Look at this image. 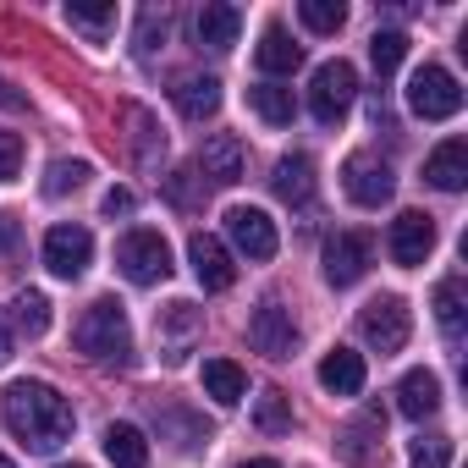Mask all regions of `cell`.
Masks as SVG:
<instances>
[{"label":"cell","mask_w":468,"mask_h":468,"mask_svg":"<svg viewBox=\"0 0 468 468\" xmlns=\"http://www.w3.org/2000/svg\"><path fill=\"white\" fill-rule=\"evenodd\" d=\"M0 419H6V430L28 446V452H56L61 441H72V402L45 386V380H17L6 391V402H0Z\"/></svg>","instance_id":"1"},{"label":"cell","mask_w":468,"mask_h":468,"mask_svg":"<svg viewBox=\"0 0 468 468\" xmlns=\"http://www.w3.org/2000/svg\"><path fill=\"white\" fill-rule=\"evenodd\" d=\"M72 342H78V353L94 358V364H116V369L133 364V325H127V309H122L116 298H100V303L78 320Z\"/></svg>","instance_id":"2"},{"label":"cell","mask_w":468,"mask_h":468,"mask_svg":"<svg viewBox=\"0 0 468 468\" xmlns=\"http://www.w3.org/2000/svg\"><path fill=\"white\" fill-rule=\"evenodd\" d=\"M116 265H122V276L133 287H154V282L171 276V249H165L160 231L138 226V231H127V238L116 243Z\"/></svg>","instance_id":"3"},{"label":"cell","mask_w":468,"mask_h":468,"mask_svg":"<svg viewBox=\"0 0 468 468\" xmlns=\"http://www.w3.org/2000/svg\"><path fill=\"white\" fill-rule=\"evenodd\" d=\"M353 100H358V72H353L347 61H325V67L314 72V83H309V111H314V122H320V127H336V122L353 111Z\"/></svg>","instance_id":"4"},{"label":"cell","mask_w":468,"mask_h":468,"mask_svg":"<svg viewBox=\"0 0 468 468\" xmlns=\"http://www.w3.org/2000/svg\"><path fill=\"white\" fill-rule=\"evenodd\" d=\"M408 111L424 116V122H446V116L463 111V83L446 67H419L408 78Z\"/></svg>","instance_id":"5"},{"label":"cell","mask_w":468,"mask_h":468,"mask_svg":"<svg viewBox=\"0 0 468 468\" xmlns=\"http://www.w3.org/2000/svg\"><path fill=\"white\" fill-rule=\"evenodd\" d=\"M358 331H364V342H369L380 358H391V353L408 347V336H413V314H408L402 298H375V303H364Z\"/></svg>","instance_id":"6"},{"label":"cell","mask_w":468,"mask_h":468,"mask_svg":"<svg viewBox=\"0 0 468 468\" xmlns=\"http://www.w3.org/2000/svg\"><path fill=\"white\" fill-rule=\"evenodd\" d=\"M226 238L238 243V254H249V260H276V249H282L276 220L265 209H254V204H231L226 209Z\"/></svg>","instance_id":"7"},{"label":"cell","mask_w":468,"mask_h":468,"mask_svg":"<svg viewBox=\"0 0 468 468\" xmlns=\"http://www.w3.org/2000/svg\"><path fill=\"white\" fill-rule=\"evenodd\" d=\"M369 260H375L369 231H336V238L325 243V282L331 287H358Z\"/></svg>","instance_id":"8"},{"label":"cell","mask_w":468,"mask_h":468,"mask_svg":"<svg viewBox=\"0 0 468 468\" xmlns=\"http://www.w3.org/2000/svg\"><path fill=\"white\" fill-rule=\"evenodd\" d=\"M94 260V238L89 226H50L45 231V265L61 276V282H78Z\"/></svg>","instance_id":"9"},{"label":"cell","mask_w":468,"mask_h":468,"mask_svg":"<svg viewBox=\"0 0 468 468\" xmlns=\"http://www.w3.org/2000/svg\"><path fill=\"white\" fill-rule=\"evenodd\" d=\"M249 342H254V353H265V358H292V347H298V320H292V309H282L276 298L260 303L254 320H249Z\"/></svg>","instance_id":"10"},{"label":"cell","mask_w":468,"mask_h":468,"mask_svg":"<svg viewBox=\"0 0 468 468\" xmlns=\"http://www.w3.org/2000/svg\"><path fill=\"white\" fill-rule=\"evenodd\" d=\"M342 187H347V198H353V204L380 209V204L397 193V176H391V165H380L375 154H353V160L342 165Z\"/></svg>","instance_id":"11"},{"label":"cell","mask_w":468,"mask_h":468,"mask_svg":"<svg viewBox=\"0 0 468 468\" xmlns=\"http://www.w3.org/2000/svg\"><path fill=\"white\" fill-rule=\"evenodd\" d=\"M386 243H391V260L413 271V265H424L430 249H435V220H430L424 209H402V215L391 220V238H386Z\"/></svg>","instance_id":"12"},{"label":"cell","mask_w":468,"mask_h":468,"mask_svg":"<svg viewBox=\"0 0 468 468\" xmlns=\"http://www.w3.org/2000/svg\"><path fill=\"white\" fill-rule=\"evenodd\" d=\"M187 260H193V276L204 292H226L231 282H238V265H231L226 243L209 238V231H193V243H187Z\"/></svg>","instance_id":"13"},{"label":"cell","mask_w":468,"mask_h":468,"mask_svg":"<svg viewBox=\"0 0 468 468\" xmlns=\"http://www.w3.org/2000/svg\"><path fill=\"white\" fill-rule=\"evenodd\" d=\"M380 435H386V413L364 408V419H353L347 430H336V457L353 463V468H364V463L380 457Z\"/></svg>","instance_id":"14"},{"label":"cell","mask_w":468,"mask_h":468,"mask_svg":"<svg viewBox=\"0 0 468 468\" xmlns=\"http://www.w3.org/2000/svg\"><path fill=\"white\" fill-rule=\"evenodd\" d=\"M198 176H209L215 187H231V182H243V144L231 138V133H215V138H204V149H198V165H193Z\"/></svg>","instance_id":"15"},{"label":"cell","mask_w":468,"mask_h":468,"mask_svg":"<svg viewBox=\"0 0 468 468\" xmlns=\"http://www.w3.org/2000/svg\"><path fill=\"white\" fill-rule=\"evenodd\" d=\"M198 331H204V320H198L193 303H165V309H160V347H165L171 364H182V358L193 353Z\"/></svg>","instance_id":"16"},{"label":"cell","mask_w":468,"mask_h":468,"mask_svg":"<svg viewBox=\"0 0 468 468\" xmlns=\"http://www.w3.org/2000/svg\"><path fill=\"white\" fill-rule=\"evenodd\" d=\"M424 182L441 187V193H463V187H468V144H463V138H446V144L424 160Z\"/></svg>","instance_id":"17"},{"label":"cell","mask_w":468,"mask_h":468,"mask_svg":"<svg viewBox=\"0 0 468 468\" xmlns=\"http://www.w3.org/2000/svg\"><path fill=\"white\" fill-rule=\"evenodd\" d=\"M320 386H325L331 397H358V391H364V358H358L353 347H331V353L320 358Z\"/></svg>","instance_id":"18"},{"label":"cell","mask_w":468,"mask_h":468,"mask_svg":"<svg viewBox=\"0 0 468 468\" xmlns=\"http://www.w3.org/2000/svg\"><path fill=\"white\" fill-rule=\"evenodd\" d=\"M171 100H176V111H182L187 122H204V116H215V111H220V83H215V78H204V72H187V78H176Z\"/></svg>","instance_id":"19"},{"label":"cell","mask_w":468,"mask_h":468,"mask_svg":"<svg viewBox=\"0 0 468 468\" xmlns=\"http://www.w3.org/2000/svg\"><path fill=\"white\" fill-rule=\"evenodd\" d=\"M193 28H198V45H204V50H231V45H238V28H243V12L226 6V0H215V6L198 12Z\"/></svg>","instance_id":"20"},{"label":"cell","mask_w":468,"mask_h":468,"mask_svg":"<svg viewBox=\"0 0 468 468\" xmlns=\"http://www.w3.org/2000/svg\"><path fill=\"white\" fill-rule=\"evenodd\" d=\"M271 187H276V198H287V204H309V198H314V160H309V154H282Z\"/></svg>","instance_id":"21"},{"label":"cell","mask_w":468,"mask_h":468,"mask_svg":"<svg viewBox=\"0 0 468 468\" xmlns=\"http://www.w3.org/2000/svg\"><path fill=\"white\" fill-rule=\"evenodd\" d=\"M397 408H402L408 419H430V413L441 408V380H435V369H408L402 386H397Z\"/></svg>","instance_id":"22"},{"label":"cell","mask_w":468,"mask_h":468,"mask_svg":"<svg viewBox=\"0 0 468 468\" xmlns=\"http://www.w3.org/2000/svg\"><path fill=\"white\" fill-rule=\"evenodd\" d=\"M204 397H215L220 408H238L249 397V375L231 358H204Z\"/></svg>","instance_id":"23"},{"label":"cell","mask_w":468,"mask_h":468,"mask_svg":"<svg viewBox=\"0 0 468 468\" xmlns=\"http://www.w3.org/2000/svg\"><path fill=\"white\" fill-rule=\"evenodd\" d=\"M260 67H265L271 78L298 72V67H303V45H298L287 28H265V39H260Z\"/></svg>","instance_id":"24"},{"label":"cell","mask_w":468,"mask_h":468,"mask_svg":"<svg viewBox=\"0 0 468 468\" xmlns=\"http://www.w3.org/2000/svg\"><path fill=\"white\" fill-rule=\"evenodd\" d=\"M122 116H127V127H133V154H138V165H160V154H165V133H160V122H154L144 105H127Z\"/></svg>","instance_id":"25"},{"label":"cell","mask_w":468,"mask_h":468,"mask_svg":"<svg viewBox=\"0 0 468 468\" xmlns=\"http://www.w3.org/2000/svg\"><path fill=\"white\" fill-rule=\"evenodd\" d=\"M105 457L116 468H149V441L138 424H111L105 430Z\"/></svg>","instance_id":"26"},{"label":"cell","mask_w":468,"mask_h":468,"mask_svg":"<svg viewBox=\"0 0 468 468\" xmlns=\"http://www.w3.org/2000/svg\"><path fill=\"white\" fill-rule=\"evenodd\" d=\"M249 105H254L271 127H287V122L298 116V100H292V89H282V83H254V89H249Z\"/></svg>","instance_id":"27"},{"label":"cell","mask_w":468,"mask_h":468,"mask_svg":"<svg viewBox=\"0 0 468 468\" xmlns=\"http://www.w3.org/2000/svg\"><path fill=\"white\" fill-rule=\"evenodd\" d=\"M435 320H441L446 342L463 347V276H446V282L435 287Z\"/></svg>","instance_id":"28"},{"label":"cell","mask_w":468,"mask_h":468,"mask_svg":"<svg viewBox=\"0 0 468 468\" xmlns=\"http://www.w3.org/2000/svg\"><path fill=\"white\" fill-rule=\"evenodd\" d=\"M12 325L23 336H45L50 331V298L45 292H17L12 298Z\"/></svg>","instance_id":"29"},{"label":"cell","mask_w":468,"mask_h":468,"mask_svg":"<svg viewBox=\"0 0 468 468\" xmlns=\"http://www.w3.org/2000/svg\"><path fill=\"white\" fill-rule=\"evenodd\" d=\"M165 39H171V6H144L138 12V34H133L138 56H154Z\"/></svg>","instance_id":"30"},{"label":"cell","mask_w":468,"mask_h":468,"mask_svg":"<svg viewBox=\"0 0 468 468\" xmlns=\"http://www.w3.org/2000/svg\"><path fill=\"white\" fill-rule=\"evenodd\" d=\"M402 56H408V34L380 28V34L369 39V61H375V72H380V78H391V72L402 67Z\"/></svg>","instance_id":"31"},{"label":"cell","mask_w":468,"mask_h":468,"mask_svg":"<svg viewBox=\"0 0 468 468\" xmlns=\"http://www.w3.org/2000/svg\"><path fill=\"white\" fill-rule=\"evenodd\" d=\"M254 424H260L265 435H287V430H292V397H287V391H265L260 408H254Z\"/></svg>","instance_id":"32"},{"label":"cell","mask_w":468,"mask_h":468,"mask_svg":"<svg viewBox=\"0 0 468 468\" xmlns=\"http://www.w3.org/2000/svg\"><path fill=\"white\" fill-rule=\"evenodd\" d=\"M298 17H303L309 34H336V28L347 23V6H342V0H303Z\"/></svg>","instance_id":"33"},{"label":"cell","mask_w":468,"mask_h":468,"mask_svg":"<svg viewBox=\"0 0 468 468\" xmlns=\"http://www.w3.org/2000/svg\"><path fill=\"white\" fill-rule=\"evenodd\" d=\"M67 23L78 28V34H89L94 45L116 28V6H67Z\"/></svg>","instance_id":"34"},{"label":"cell","mask_w":468,"mask_h":468,"mask_svg":"<svg viewBox=\"0 0 468 468\" xmlns=\"http://www.w3.org/2000/svg\"><path fill=\"white\" fill-rule=\"evenodd\" d=\"M89 176H94V171H89V160H56V165L45 171V193H50V198H61V193H78Z\"/></svg>","instance_id":"35"},{"label":"cell","mask_w":468,"mask_h":468,"mask_svg":"<svg viewBox=\"0 0 468 468\" xmlns=\"http://www.w3.org/2000/svg\"><path fill=\"white\" fill-rule=\"evenodd\" d=\"M413 468H452V435H419L413 441Z\"/></svg>","instance_id":"36"},{"label":"cell","mask_w":468,"mask_h":468,"mask_svg":"<svg viewBox=\"0 0 468 468\" xmlns=\"http://www.w3.org/2000/svg\"><path fill=\"white\" fill-rule=\"evenodd\" d=\"M198 182H204V176H198L193 165H182L176 176H165V193H171V204H182V209H193V204H198Z\"/></svg>","instance_id":"37"},{"label":"cell","mask_w":468,"mask_h":468,"mask_svg":"<svg viewBox=\"0 0 468 468\" xmlns=\"http://www.w3.org/2000/svg\"><path fill=\"white\" fill-rule=\"evenodd\" d=\"M23 165V138L17 133H0V182H12Z\"/></svg>","instance_id":"38"},{"label":"cell","mask_w":468,"mask_h":468,"mask_svg":"<svg viewBox=\"0 0 468 468\" xmlns=\"http://www.w3.org/2000/svg\"><path fill=\"white\" fill-rule=\"evenodd\" d=\"M133 204H138V198H133L127 187H111V193H105V215H111V220H116V215H133Z\"/></svg>","instance_id":"39"},{"label":"cell","mask_w":468,"mask_h":468,"mask_svg":"<svg viewBox=\"0 0 468 468\" xmlns=\"http://www.w3.org/2000/svg\"><path fill=\"white\" fill-rule=\"evenodd\" d=\"M12 249H17V220L0 215V254H12Z\"/></svg>","instance_id":"40"},{"label":"cell","mask_w":468,"mask_h":468,"mask_svg":"<svg viewBox=\"0 0 468 468\" xmlns=\"http://www.w3.org/2000/svg\"><path fill=\"white\" fill-rule=\"evenodd\" d=\"M238 468H282V463H271V457H254V463H238Z\"/></svg>","instance_id":"41"},{"label":"cell","mask_w":468,"mask_h":468,"mask_svg":"<svg viewBox=\"0 0 468 468\" xmlns=\"http://www.w3.org/2000/svg\"><path fill=\"white\" fill-rule=\"evenodd\" d=\"M6 358H12V336H6V331H0V364H6Z\"/></svg>","instance_id":"42"},{"label":"cell","mask_w":468,"mask_h":468,"mask_svg":"<svg viewBox=\"0 0 468 468\" xmlns=\"http://www.w3.org/2000/svg\"><path fill=\"white\" fill-rule=\"evenodd\" d=\"M0 468H17V463H12V457H6V452H0Z\"/></svg>","instance_id":"43"},{"label":"cell","mask_w":468,"mask_h":468,"mask_svg":"<svg viewBox=\"0 0 468 468\" xmlns=\"http://www.w3.org/2000/svg\"><path fill=\"white\" fill-rule=\"evenodd\" d=\"M72 468H78V463H72Z\"/></svg>","instance_id":"44"}]
</instances>
